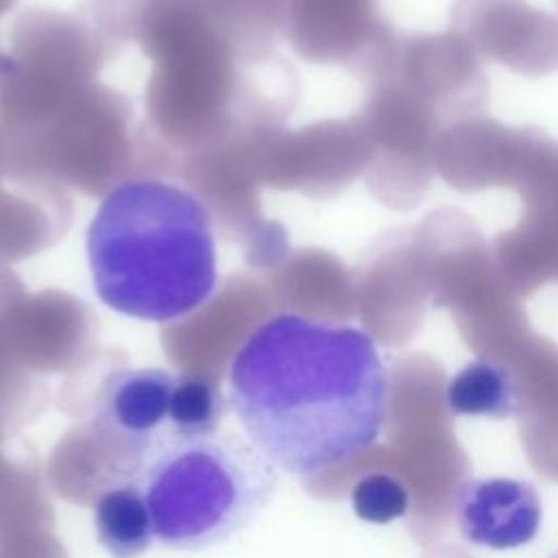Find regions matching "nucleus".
I'll return each instance as SVG.
<instances>
[{"label": "nucleus", "instance_id": "obj_12", "mask_svg": "<svg viewBox=\"0 0 558 558\" xmlns=\"http://www.w3.org/2000/svg\"><path fill=\"white\" fill-rule=\"evenodd\" d=\"M554 558H558V556H554Z\"/></svg>", "mask_w": 558, "mask_h": 558}, {"label": "nucleus", "instance_id": "obj_2", "mask_svg": "<svg viewBox=\"0 0 558 558\" xmlns=\"http://www.w3.org/2000/svg\"><path fill=\"white\" fill-rule=\"evenodd\" d=\"M85 248L96 294L131 318L172 323L216 290L211 218L190 190L170 181L113 187L87 227Z\"/></svg>", "mask_w": 558, "mask_h": 558}, {"label": "nucleus", "instance_id": "obj_11", "mask_svg": "<svg viewBox=\"0 0 558 558\" xmlns=\"http://www.w3.org/2000/svg\"><path fill=\"white\" fill-rule=\"evenodd\" d=\"M521 442L532 466L558 482V414L521 418Z\"/></svg>", "mask_w": 558, "mask_h": 558}, {"label": "nucleus", "instance_id": "obj_6", "mask_svg": "<svg viewBox=\"0 0 558 558\" xmlns=\"http://www.w3.org/2000/svg\"><path fill=\"white\" fill-rule=\"evenodd\" d=\"M453 517L466 541L510 549L536 536L541 499L527 482L508 477L466 480L456 493Z\"/></svg>", "mask_w": 558, "mask_h": 558}, {"label": "nucleus", "instance_id": "obj_9", "mask_svg": "<svg viewBox=\"0 0 558 558\" xmlns=\"http://www.w3.org/2000/svg\"><path fill=\"white\" fill-rule=\"evenodd\" d=\"M227 401L214 375L198 371L177 373L170 403L174 445L216 434L227 412Z\"/></svg>", "mask_w": 558, "mask_h": 558}, {"label": "nucleus", "instance_id": "obj_8", "mask_svg": "<svg viewBox=\"0 0 558 558\" xmlns=\"http://www.w3.org/2000/svg\"><path fill=\"white\" fill-rule=\"evenodd\" d=\"M451 414L469 416H517V390L510 371L499 360L477 357L456 373L445 386Z\"/></svg>", "mask_w": 558, "mask_h": 558}, {"label": "nucleus", "instance_id": "obj_3", "mask_svg": "<svg viewBox=\"0 0 558 558\" xmlns=\"http://www.w3.org/2000/svg\"><path fill=\"white\" fill-rule=\"evenodd\" d=\"M144 490L155 538L196 551L244 530L270 501L279 469L235 432L177 442L133 475Z\"/></svg>", "mask_w": 558, "mask_h": 558}, {"label": "nucleus", "instance_id": "obj_10", "mask_svg": "<svg viewBox=\"0 0 558 558\" xmlns=\"http://www.w3.org/2000/svg\"><path fill=\"white\" fill-rule=\"evenodd\" d=\"M351 504L360 519L368 523H390L410 512L412 499L405 484L390 471L362 475L351 490Z\"/></svg>", "mask_w": 558, "mask_h": 558}, {"label": "nucleus", "instance_id": "obj_4", "mask_svg": "<svg viewBox=\"0 0 558 558\" xmlns=\"http://www.w3.org/2000/svg\"><path fill=\"white\" fill-rule=\"evenodd\" d=\"M445 386L447 377L432 357L410 355L397 364L388 392L395 434L392 460L384 471L410 490V532L421 545L445 534L471 466L451 429Z\"/></svg>", "mask_w": 558, "mask_h": 558}, {"label": "nucleus", "instance_id": "obj_5", "mask_svg": "<svg viewBox=\"0 0 558 558\" xmlns=\"http://www.w3.org/2000/svg\"><path fill=\"white\" fill-rule=\"evenodd\" d=\"M177 373L122 368L98 390L94 432L116 453V475H133L146 460L174 445L170 403Z\"/></svg>", "mask_w": 558, "mask_h": 558}, {"label": "nucleus", "instance_id": "obj_7", "mask_svg": "<svg viewBox=\"0 0 558 558\" xmlns=\"http://www.w3.org/2000/svg\"><path fill=\"white\" fill-rule=\"evenodd\" d=\"M94 527L98 543L113 558H137L153 545V517L135 477L113 473V480L100 486L94 499Z\"/></svg>", "mask_w": 558, "mask_h": 558}, {"label": "nucleus", "instance_id": "obj_1", "mask_svg": "<svg viewBox=\"0 0 558 558\" xmlns=\"http://www.w3.org/2000/svg\"><path fill=\"white\" fill-rule=\"evenodd\" d=\"M388 392L366 331L292 312L255 327L229 364L227 399L246 438L279 471L303 477L368 453Z\"/></svg>", "mask_w": 558, "mask_h": 558}]
</instances>
